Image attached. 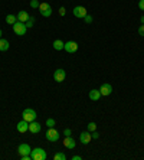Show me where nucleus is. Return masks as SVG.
<instances>
[{
  "mask_svg": "<svg viewBox=\"0 0 144 160\" xmlns=\"http://www.w3.org/2000/svg\"><path fill=\"white\" fill-rule=\"evenodd\" d=\"M30 156H32V160H46L48 159V155L43 149L40 147H36V149H32L30 151Z\"/></svg>",
  "mask_w": 144,
  "mask_h": 160,
  "instance_id": "obj_1",
  "label": "nucleus"
},
{
  "mask_svg": "<svg viewBox=\"0 0 144 160\" xmlns=\"http://www.w3.org/2000/svg\"><path fill=\"white\" fill-rule=\"evenodd\" d=\"M46 138H48V141L55 143V141H58V140L61 138V134H59V131H58L56 128L49 127L48 128V131H46Z\"/></svg>",
  "mask_w": 144,
  "mask_h": 160,
  "instance_id": "obj_2",
  "label": "nucleus"
},
{
  "mask_svg": "<svg viewBox=\"0 0 144 160\" xmlns=\"http://www.w3.org/2000/svg\"><path fill=\"white\" fill-rule=\"evenodd\" d=\"M22 117H23V120H26L28 123H32L36 120L38 114H36V111H35L33 108H26V110H23Z\"/></svg>",
  "mask_w": 144,
  "mask_h": 160,
  "instance_id": "obj_3",
  "label": "nucleus"
},
{
  "mask_svg": "<svg viewBox=\"0 0 144 160\" xmlns=\"http://www.w3.org/2000/svg\"><path fill=\"white\" fill-rule=\"evenodd\" d=\"M26 30H28L26 25L22 23V22H19V20L13 25V32H15V35H17V36H23V35H26Z\"/></svg>",
  "mask_w": 144,
  "mask_h": 160,
  "instance_id": "obj_4",
  "label": "nucleus"
},
{
  "mask_svg": "<svg viewBox=\"0 0 144 160\" xmlns=\"http://www.w3.org/2000/svg\"><path fill=\"white\" fill-rule=\"evenodd\" d=\"M39 12H40V15L43 17H49L50 15H52V7L49 6V3L42 2V3L39 5Z\"/></svg>",
  "mask_w": 144,
  "mask_h": 160,
  "instance_id": "obj_5",
  "label": "nucleus"
},
{
  "mask_svg": "<svg viewBox=\"0 0 144 160\" xmlns=\"http://www.w3.org/2000/svg\"><path fill=\"white\" fill-rule=\"evenodd\" d=\"M72 13H74V16L78 17V19H84V17L88 15V13H87V9H85L84 6H75Z\"/></svg>",
  "mask_w": 144,
  "mask_h": 160,
  "instance_id": "obj_6",
  "label": "nucleus"
},
{
  "mask_svg": "<svg viewBox=\"0 0 144 160\" xmlns=\"http://www.w3.org/2000/svg\"><path fill=\"white\" fill-rule=\"evenodd\" d=\"M65 78H67V72L65 69H56L53 72V79H55L56 82H62V81H65Z\"/></svg>",
  "mask_w": 144,
  "mask_h": 160,
  "instance_id": "obj_7",
  "label": "nucleus"
},
{
  "mask_svg": "<svg viewBox=\"0 0 144 160\" xmlns=\"http://www.w3.org/2000/svg\"><path fill=\"white\" fill-rule=\"evenodd\" d=\"M30 151H32V149H30V146H29L28 143H22V144H19V147H17V153H19L20 156L30 155Z\"/></svg>",
  "mask_w": 144,
  "mask_h": 160,
  "instance_id": "obj_8",
  "label": "nucleus"
},
{
  "mask_svg": "<svg viewBox=\"0 0 144 160\" xmlns=\"http://www.w3.org/2000/svg\"><path fill=\"white\" fill-rule=\"evenodd\" d=\"M63 50H67L68 54H74V52H77V50H78V43H77V42H74V40H69V42L65 43Z\"/></svg>",
  "mask_w": 144,
  "mask_h": 160,
  "instance_id": "obj_9",
  "label": "nucleus"
},
{
  "mask_svg": "<svg viewBox=\"0 0 144 160\" xmlns=\"http://www.w3.org/2000/svg\"><path fill=\"white\" fill-rule=\"evenodd\" d=\"M91 140H92V136H91V133H89L88 130H85V131H82L81 134H79V141H81L82 144L91 143Z\"/></svg>",
  "mask_w": 144,
  "mask_h": 160,
  "instance_id": "obj_10",
  "label": "nucleus"
},
{
  "mask_svg": "<svg viewBox=\"0 0 144 160\" xmlns=\"http://www.w3.org/2000/svg\"><path fill=\"white\" fill-rule=\"evenodd\" d=\"M100 92H101V95H104V97H108V95L112 92V87H111V84H102L100 88Z\"/></svg>",
  "mask_w": 144,
  "mask_h": 160,
  "instance_id": "obj_11",
  "label": "nucleus"
},
{
  "mask_svg": "<svg viewBox=\"0 0 144 160\" xmlns=\"http://www.w3.org/2000/svg\"><path fill=\"white\" fill-rule=\"evenodd\" d=\"M62 143H63V146H65L67 149H69V150L75 149V146H77V141H75L71 136H68V137L63 138V141H62Z\"/></svg>",
  "mask_w": 144,
  "mask_h": 160,
  "instance_id": "obj_12",
  "label": "nucleus"
},
{
  "mask_svg": "<svg viewBox=\"0 0 144 160\" xmlns=\"http://www.w3.org/2000/svg\"><path fill=\"white\" fill-rule=\"evenodd\" d=\"M16 128H17V131H19V133H26V131H29V123L26 121V120H22V121L17 123Z\"/></svg>",
  "mask_w": 144,
  "mask_h": 160,
  "instance_id": "obj_13",
  "label": "nucleus"
},
{
  "mask_svg": "<svg viewBox=\"0 0 144 160\" xmlns=\"http://www.w3.org/2000/svg\"><path fill=\"white\" fill-rule=\"evenodd\" d=\"M40 130H42V127H40L39 123H36V120L32 123H29V131L32 133V134H36V133H39Z\"/></svg>",
  "mask_w": 144,
  "mask_h": 160,
  "instance_id": "obj_14",
  "label": "nucleus"
},
{
  "mask_svg": "<svg viewBox=\"0 0 144 160\" xmlns=\"http://www.w3.org/2000/svg\"><path fill=\"white\" fill-rule=\"evenodd\" d=\"M16 16H17V20H19V22H22V23H26L29 20V17H30V16H29V13L26 10H20L16 15Z\"/></svg>",
  "mask_w": 144,
  "mask_h": 160,
  "instance_id": "obj_15",
  "label": "nucleus"
},
{
  "mask_svg": "<svg viewBox=\"0 0 144 160\" xmlns=\"http://www.w3.org/2000/svg\"><path fill=\"white\" fill-rule=\"evenodd\" d=\"M102 95H101L100 89H91L89 91V99H92V101H98Z\"/></svg>",
  "mask_w": 144,
  "mask_h": 160,
  "instance_id": "obj_16",
  "label": "nucleus"
},
{
  "mask_svg": "<svg viewBox=\"0 0 144 160\" xmlns=\"http://www.w3.org/2000/svg\"><path fill=\"white\" fill-rule=\"evenodd\" d=\"M52 46H53V49H55V50H63V46H65V42H62L61 39H56V40H53V43H52Z\"/></svg>",
  "mask_w": 144,
  "mask_h": 160,
  "instance_id": "obj_17",
  "label": "nucleus"
},
{
  "mask_svg": "<svg viewBox=\"0 0 144 160\" xmlns=\"http://www.w3.org/2000/svg\"><path fill=\"white\" fill-rule=\"evenodd\" d=\"M10 48V45H9V42L6 40V39L0 38V52H6V50Z\"/></svg>",
  "mask_w": 144,
  "mask_h": 160,
  "instance_id": "obj_18",
  "label": "nucleus"
},
{
  "mask_svg": "<svg viewBox=\"0 0 144 160\" xmlns=\"http://www.w3.org/2000/svg\"><path fill=\"white\" fill-rule=\"evenodd\" d=\"M16 22H17V16H15V15H7V16H6V23H7V25H12V26H13Z\"/></svg>",
  "mask_w": 144,
  "mask_h": 160,
  "instance_id": "obj_19",
  "label": "nucleus"
},
{
  "mask_svg": "<svg viewBox=\"0 0 144 160\" xmlns=\"http://www.w3.org/2000/svg\"><path fill=\"white\" fill-rule=\"evenodd\" d=\"M87 130H88L89 133H92V131H97V124H95L94 121L88 123V126H87Z\"/></svg>",
  "mask_w": 144,
  "mask_h": 160,
  "instance_id": "obj_20",
  "label": "nucleus"
},
{
  "mask_svg": "<svg viewBox=\"0 0 144 160\" xmlns=\"http://www.w3.org/2000/svg\"><path fill=\"white\" fill-rule=\"evenodd\" d=\"M53 159L55 160H67V156H65V153H56V155L53 156Z\"/></svg>",
  "mask_w": 144,
  "mask_h": 160,
  "instance_id": "obj_21",
  "label": "nucleus"
},
{
  "mask_svg": "<svg viewBox=\"0 0 144 160\" xmlns=\"http://www.w3.org/2000/svg\"><path fill=\"white\" fill-rule=\"evenodd\" d=\"M33 23H35V17L30 16V17H29V20L25 23V25H26V28L29 29V28H32V26H33Z\"/></svg>",
  "mask_w": 144,
  "mask_h": 160,
  "instance_id": "obj_22",
  "label": "nucleus"
},
{
  "mask_svg": "<svg viewBox=\"0 0 144 160\" xmlns=\"http://www.w3.org/2000/svg\"><path fill=\"white\" fill-rule=\"evenodd\" d=\"M39 5L40 3H39L38 0H30V7L32 9H39Z\"/></svg>",
  "mask_w": 144,
  "mask_h": 160,
  "instance_id": "obj_23",
  "label": "nucleus"
},
{
  "mask_svg": "<svg viewBox=\"0 0 144 160\" xmlns=\"http://www.w3.org/2000/svg\"><path fill=\"white\" fill-rule=\"evenodd\" d=\"M46 126H48V127H53V126H55V120H53V118H48V120H46Z\"/></svg>",
  "mask_w": 144,
  "mask_h": 160,
  "instance_id": "obj_24",
  "label": "nucleus"
},
{
  "mask_svg": "<svg viewBox=\"0 0 144 160\" xmlns=\"http://www.w3.org/2000/svg\"><path fill=\"white\" fill-rule=\"evenodd\" d=\"M84 20H85V23H92V16H91V15H87V16L84 17Z\"/></svg>",
  "mask_w": 144,
  "mask_h": 160,
  "instance_id": "obj_25",
  "label": "nucleus"
},
{
  "mask_svg": "<svg viewBox=\"0 0 144 160\" xmlns=\"http://www.w3.org/2000/svg\"><path fill=\"white\" fill-rule=\"evenodd\" d=\"M65 13H67V9L62 6V7H59V16H65Z\"/></svg>",
  "mask_w": 144,
  "mask_h": 160,
  "instance_id": "obj_26",
  "label": "nucleus"
},
{
  "mask_svg": "<svg viewBox=\"0 0 144 160\" xmlns=\"http://www.w3.org/2000/svg\"><path fill=\"white\" fill-rule=\"evenodd\" d=\"M71 134H72L71 128H65V130H63V136H65V137H68V136H71Z\"/></svg>",
  "mask_w": 144,
  "mask_h": 160,
  "instance_id": "obj_27",
  "label": "nucleus"
},
{
  "mask_svg": "<svg viewBox=\"0 0 144 160\" xmlns=\"http://www.w3.org/2000/svg\"><path fill=\"white\" fill-rule=\"evenodd\" d=\"M139 35H141V36H144V25H141L139 28Z\"/></svg>",
  "mask_w": 144,
  "mask_h": 160,
  "instance_id": "obj_28",
  "label": "nucleus"
},
{
  "mask_svg": "<svg viewBox=\"0 0 144 160\" xmlns=\"http://www.w3.org/2000/svg\"><path fill=\"white\" fill-rule=\"evenodd\" d=\"M139 7L141 9V10H144V0H140L139 2Z\"/></svg>",
  "mask_w": 144,
  "mask_h": 160,
  "instance_id": "obj_29",
  "label": "nucleus"
},
{
  "mask_svg": "<svg viewBox=\"0 0 144 160\" xmlns=\"http://www.w3.org/2000/svg\"><path fill=\"white\" fill-rule=\"evenodd\" d=\"M91 136H92V138H98V137H100V134H98L97 131H92V133H91Z\"/></svg>",
  "mask_w": 144,
  "mask_h": 160,
  "instance_id": "obj_30",
  "label": "nucleus"
},
{
  "mask_svg": "<svg viewBox=\"0 0 144 160\" xmlns=\"http://www.w3.org/2000/svg\"><path fill=\"white\" fill-rule=\"evenodd\" d=\"M81 159H82L81 156H74V157H72V160H81Z\"/></svg>",
  "mask_w": 144,
  "mask_h": 160,
  "instance_id": "obj_31",
  "label": "nucleus"
},
{
  "mask_svg": "<svg viewBox=\"0 0 144 160\" xmlns=\"http://www.w3.org/2000/svg\"><path fill=\"white\" fill-rule=\"evenodd\" d=\"M140 22H141V25H144V15L141 16V19H140Z\"/></svg>",
  "mask_w": 144,
  "mask_h": 160,
  "instance_id": "obj_32",
  "label": "nucleus"
},
{
  "mask_svg": "<svg viewBox=\"0 0 144 160\" xmlns=\"http://www.w3.org/2000/svg\"><path fill=\"white\" fill-rule=\"evenodd\" d=\"M2 35H3V32H2V29H0V38H2Z\"/></svg>",
  "mask_w": 144,
  "mask_h": 160,
  "instance_id": "obj_33",
  "label": "nucleus"
}]
</instances>
